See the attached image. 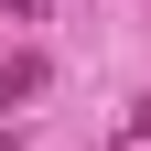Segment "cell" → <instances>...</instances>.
<instances>
[{
  "label": "cell",
  "instance_id": "1",
  "mask_svg": "<svg viewBox=\"0 0 151 151\" xmlns=\"http://www.w3.org/2000/svg\"><path fill=\"white\" fill-rule=\"evenodd\" d=\"M43 86H54V65H43V54H0V108H22V97H43Z\"/></svg>",
  "mask_w": 151,
  "mask_h": 151
},
{
  "label": "cell",
  "instance_id": "2",
  "mask_svg": "<svg viewBox=\"0 0 151 151\" xmlns=\"http://www.w3.org/2000/svg\"><path fill=\"white\" fill-rule=\"evenodd\" d=\"M119 151H151V97H129V129H119Z\"/></svg>",
  "mask_w": 151,
  "mask_h": 151
},
{
  "label": "cell",
  "instance_id": "3",
  "mask_svg": "<svg viewBox=\"0 0 151 151\" xmlns=\"http://www.w3.org/2000/svg\"><path fill=\"white\" fill-rule=\"evenodd\" d=\"M11 11H22V22H32V11H54V0H11Z\"/></svg>",
  "mask_w": 151,
  "mask_h": 151
}]
</instances>
